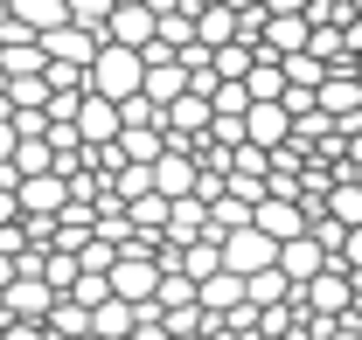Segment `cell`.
<instances>
[{
  "instance_id": "cell-1",
  "label": "cell",
  "mask_w": 362,
  "mask_h": 340,
  "mask_svg": "<svg viewBox=\"0 0 362 340\" xmlns=\"http://www.w3.org/2000/svg\"><path fill=\"white\" fill-rule=\"evenodd\" d=\"M139 77H146V56L126 42H98V56L84 63V90H98V97H112V104H126L139 90Z\"/></svg>"
},
{
  "instance_id": "cell-2",
  "label": "cell",
  "mask_w": 362,
  "mask_h": 340,
  "mask_svg": "<svg viewBox=\"0 0 362 340\" xmlns=\"http://www.w3.org/2000/svg\"><path fill=\"white\" fill-rule=\"evenodd\" d=\"M272 264H279V236H265L258 222L223 229V271H237V278H258V271H272Z\"/></svg>"
},
{
  "instance_id": "cell-3",
  "label": "cell",
  "mask_w": 362,
  "mask_h": 340,
  "mask_svg": "<svg viewBox=\"0 0 362 340\" xmlns=\"http://www.w3.org/2000/svg\"><path fill=\"white\" fill-rule=\"evenodd\" d=\"M14 209H28V215H63V209H70L63 174H56V167H49V174H21V181H14Z\"/></svg>"
},
{
  "instance_id": "cell-4",
  "label": "cell",
  "mask_w": 362,
  "mask_h": 340,
  "mask_svg": "<svg viewBox=\"0 0 362 340\" xmlns=\"http://www.w3.org/2000/svg\"><path fill=\"white\" fill-rule=\"evenodd\" d=\"M70 126H77V139H84V146H112V139H119V104H112V97H98V90H84Z\"/></svg>"
},
{
  "instance_id": "cell-5",
  "label": "cell",
  "mask_w": 362,
  "mask_h": 340,
  "mask_svg": "<svg viewBox=\"0 0 362 340\" xmlns=\"http://www.w3.org/2000/svg\"><path fill=\"white\" fill-rule=\"evenodd\" d=\"M35 42H42L49 63H77V70H84L90 56H98V42H105V35H90V28H77V21H56V28H49V35H35Z\"/></svg>"
},
{
  "instance_id": "cell-6",
  "label": "cell",
  "mask_w": 362,
  "mask_h": 340,
  "mask_svg": "<svg viewBox=\"0 0 362 340\" xmlns=\"http://www.w3.org/2000/svg\"><path fill=\"white\" fill-rule=\"evenodd\" d=\"M153 21H160V14H153L146 0H119V7H112V21H105V42L146 49V42H153Z\"/></svg>"
},
{
  "instance_id": "cell-7",
  "label": "cell",
  "mask_w": 362,
  "mask_h": 340,
  "mask_svg": "<svg viewBox=\"0 0 362 340\" xmlns=\"http://www.w3.org/2000/svg\"><path fill=\"white\" fill-rule=\"evenodd\" d=\"M105 285L119 298H133V305H146V298L160 292V271H153V257H119V264L105 271Z\"/></svg>"
},
{
  "instance_id": "cell-8",
  "label": "cell",
  "mask_w": 362,
  "mask_h": 340,
  "mask_svg": "<svg viewBox=\"0 0 362 340\" xmlns=\"http://www.w3.org/2000/svg\"><path fill=\"white\" fill-rule=\"evenodd\" d=\"M0 305H7V320H49V305H56V292H49L35 271H14V285L0 292Z\"/></svg>"
},
{
  "instance_id": "cell-9",
  "label": "cell",
  "mask_w": 362,
  "mask_h": 340,
  "mask_svg": "<svg viewBox=\"0 0 362 340\" xmlns=\"http://www.w3.org/2000/svg\"><path fill=\"white\" fill-rule=\"evenodd\" d=\"M258 35H265L258 49H272V56H293V49L314 42V21H307V14H265V21H258Z\"/></svg>"
},
{
  "instance_id": "cell-10",
  "label": "cell",
  "mask_w": 362,
  "mask_h": 340,
  "mask_svg": "<svg viewBox=\"0 0 362 340\" xmlns=\"http://www.w3.org/2000/svg\"><path fill=\"white\" fill-rule=\"evenodd\" d=\"M320 257H327V243H320L314 229H307V236H286V243H279V271H286V278H320Z\"/></svg>"
},
{
  "instance_id": "cell-11",
  "label": "cell",
  "mask_w": 362,
  "mask_h": 340,
  "mask_svg": "<svg viewBox=\"0 0 362 340\" xmlns=\"http://www.w3.org/2000/svg\"><path fill=\"white\" fill-rule=\"evenodd\" d=\"M244 90H251V104L286 97V63H279L272 49H258V56H251V70H244Z\"/></svg>"
},
{
  "instance_id": "cell-12",
  "label": "cell",
  "mask_w": 362,
  "mask_h": 340,
  "mask_svg": "<svg viewBox=\"0 0 362 340\" xmlns=\"http://www.w3.org/2000/svg\"><path fill=\"white\" fill-rule=\"evenodd\" d=\"M286 126H293V111H286L279 97L244 111V139H251V146H279V139H286Z\"/></svg>"
},
{
  "instance_id": "cell-13",
  "label": "cell",
  "mask_w": 362,
  "mask_h": 340,
  "mask_svg": "<svg viewBox=\"0 0 362 340\" xmlns=\"http://www.w3.org/2000/svg\"><path fill=\"white\" fill-rule=\"evenodd\" d=\"M90 334H98V340H126V334H133V298L105 292L98 305H90Z\"/></svg>"
},
{
  "instance_id": "cell-14",
  "label": "cell",
  "mask_w": 362,
  "mask_h": 340,
  "mask_svg": "<svg viewBox=\"0 0 362 340\" xmlns=\"http://www.w3.org/2000/svg\"><path fill=\"white\" fill-rule=\"evenodd\" d=\"M251 222H258L265 236H279V243H286V236H307V215L293 209V202H258V209H251Z\"/></svg>"
},
{
  "instance_id": "cell-15",
  "label": "cell",
  "mask_w": 362,
  "mask_h": 340,
  "mask_svg": "<svg viewBox=\"0 0 362 340\" xmlns=\"http://www.w3.org/2000/svg\"><path fill=\"white\" fill-rule=\"evenodd\" d=\"M0 14H14V21H21V28H35V35H49L56 21H70V7H63V0H7Z\"/></svg>"
},
{
  "instance_id": "cell-16",
  "label": "cell",
  "mask_w": 362,
  "mask_h": 340,
  "mask_svg": "<svg viewBox=\"0 0 362 340\" xmlns=\"http://www.w3.org/2000/svg\"><path fill=\"white\" fill-rule=\"evenodd\" d=\"M119 160L153 167V160H160V126H119Z\"/></svg>"
},
{
  "instance_id": "cell-17",
  "label": "cell",
  "mask_w": 362,
  "mask_h": 340,
  "mask_svg": "<svg viewBox=\"0 0 362 340\" xmlns=\"http://www.w3.org/2000/svg\"><path fill=\"white\" fill-rule=\"evenodd\" d=\"M168 126L175 132H209V97L202 90H181L175 104H168Z\"/></svg>"
},
{
  "instance_id": "cell-18",
  "label": "cell",
  "mask_w": 362,
  "mask_h": 340,
  "mask_svg": "<svg viewBox=\"0 0 362 340\" xmlns=\"http://www.w3.org/2000/svg\"><path fill=\"white\" fill-rule=\"evenodd\" d=\"M188 188H195V167H188V160H168V153H160V160H153V195L181 202Z\"/></svg>"
},
{
  "instance_id": "cell-19",
  "label": "cell",
  "mask_w": 362,
  "mask_h": 340,
  "mask_svg": "<svg viewBox=\"0 0 362 340\" xmlns=\"http://www.w3.org/2000/svg\"><path fill=\"white\" fill-rule=\"evenodd\" d=\"M320 77H327V56H314V49H293L286 56V84L293 90H320Z\"/></svg>"
},
{
  "instance_id": "cell-20",
  "label": "cell",
  "mask_w": 362,
  "mask_h": 340,
  "mask_svg": "<svg viewBox=\"0 0 362 340\" xmlns=\"http://www.w3.org/2000/svg\"><path fill=\"white\" fill-rule=\"evenodd\" d=\"M237 292H244V278H237V271H209V278H202V305H216V312H230Z\"/></svg>"
},
{
  "instance_id": "cell-21",
  "label": "cell",
  "mask_w": 362,
  "mask_h": 340,
  "mask_svg": "<svg viewBox=\"0 0 362 340\" xmlns=\"http://www.w3.org/2000/svg\"><path fill=\"white\" fill-rule=\"evenodd\" d=\"M314 97H320V111H356V104H362V90L349 84V77H320Z\"/></svg>"
},
{
  "instance_id": "cell-22",
  "label": "cell",
  "mask_w": 362,
  "mask_h": 340,
  "mask_svg": "<svg viewBox=\"0 0 362 340\" xmlns=\"http://www.w3.org/2000/svg\"><path fill=\"white\" fill-rule=\"evenodd\" d=\"M63 7H70V21H77V28L105 35V21H112V7H119V0H63Z\"/></svg>"
},
{
  "instance_id": "cell-23",
  "label": "cell",
  "mask_w": 362,
  "mask_h": 340,
  "mask_svg": "<svg viewBox=\"0 0 362 340\" xmlns=\"http://www.w3.org/2000/svg\"><path fill=\"white\" fill-rule=\"evenodd\" d=\"M209 271H223V236H209V243H188V278L202 285Z\"/></svg>"
},
{
  "instance_id": "cell-24",
  "label": "cell",
  "mask_w": 362,
  "mask_h": 340,
  "mask_svg": "<svg viewBox=\"0 0 362 340\" xmlns=\"http://www.w3.org/2000/svg\"><path fill=\"white\" fill-rule=\"evenodd\" d=\"M286 285H293V278H286L279 264H272V271H258V278H244V292L258 298V305H272V298H286Z\"/></svg>"
},
{
  "instance_id": "cell-25",
  "label": "cell",
  "mask_w": 362,
  "mask_h": 340,
  "mask_svg": "<svg viewBox=\"0 0 362 340\" xmlns=\"http://www.w3.org/2000/svg\"><path fill=\"white\" fill-rule=\"evenodd\" d=\"M334 215H341L349 229H362V181H341V188H334Z\"/></svg>"
},
{
  "instance_id": "cell-26",
  "label": "cell",
  "mask_w": 362,
  "mask_h": 340,
  "mask_svg": "<svg viewBox=\"0 0 362 340\" xmlns=\"http://www.w3.org/2000/svg\"><path fill=\"white\" fill-rule=\"evenodd\" d=\"M209 209H216V222H223V229H244V222H251V202H244V195H216Z\"/></svg>"
},
{
  "instance_id": "cell-27",
  "label": "cell",
  "mask_w": 362,
  "mask_h": 340,
  "mask_svg": "<svg viewBox=\"0 0 362 340\" xmlns=\"http://www.w3.org/2000/svg\"><path fill=\"white\" fill-rule=\"evenodd\" d=\"M133 222L139 229H146V222L160 229V222H168V195H133Z\"/></svg>"
},
{
  "instance_id": "cell-28",
  "label": "cell",
  "mask_w": 362,
  "mask_h": 340,
  "mask_svg": "<svg viewBox=\"0 0 362 340\" xmlns=\"http://www.w3.org/2000/svg\"><path fill=\"white\" fill-rule=\"evenodd\" d=\"M0 340H56V334H49L42 320H7V334H0Z\"/></svg>"
},
{
  "instance_id": "cell-29",
  "label": "cell",
  "mask_w": 362,
  "mask_h": 340,
  "mask_svg": "<svg viewBox=\"0 0 362 340\" xmlns=\"http://www.w3.org/2000/svg\"><path fill=\"white\" fill-rule=\"evenodd\" d=\"M195 222H202V202H181V209L168 215V229H175V236H188V229H195Z\"/></svg>"
},
{
  "instance_id": "cell-30",
  "label": "cell",
  "mask_w": 362,
  "mask_h": 340,
  "mask_svg": "<svg viewBox=\"0 0 362 340\" xmlns=\"http://www.w3.org/2000/svg\"><path fill=\"white\" fill-rule=\"evenodd\" d=\"M14 215H21V209H14V181H7V174H0V229H7V222H14Z\"/></svg>"
},
{
  "instance_id": "cell-31",
  "label": "cell",
  "mask_w": 362,
  "mask_h": 340,
  "mask_svg": "<svg viewBox=\"0 0 362 340\" xmlns=\"http://www.w3.org/2000/svg\"><path fill=\"white\" fill-rule=\"evenodd\" d=\"M314 0H265V14H307Z\"/></svg>"
},
{
  "instance_id": "cell-32",
  "label": "cell",
  "mask_w": 362,
  "mask_h": 340,
  "mask_svg": "<svg viewBox=\"0 0 362 340\" xmlns=\"http://www.w3.org/2000/svg\"><path fill=\"white\" fill-rule=\"evenodd\" d=\"M341 250H349V264H362V229H349V243H341Z\"/></svg>"
},
{
  "instance_id": "cell-33",
  "label": "cell",
  "mask_w": 362,
  "mask_h": 340,
  "mask_svg": "<svg viewBox=\"0 0 362 340\" xmlns=\"http://www.w3.org/2000/svg\"><path fill=\"white\" fill-rule=\"evenodd\" d=\"M7 285H14V257L0 250V292H7Z\"/></svg>"
},
{
  "instance_id": "cell-34",
  "label": "cell",
  "mask_w": 362,
  "mask_h": 340,
  "mask_svg": "<svg viewBox=\"0 0 362 340\" xmlns=\"http://www.w3.org/2000/svg\"><path fill=\"white\" fill-rule=\"evenodd\" d=\"M223 7H237V14H244V7H265V0H223Z\"/></svg>"
},
{
  "instance_id": "cell-35",
  "label": "cell",
  "mask_w": 362,
  "mask_h": 340,
  "mask_svg": "<svg viewBox=\"0 0 362 340\" xmlns=\"http://www.w3.org/2000/svg\"><path fill=\"white\" fill-rule=\"evenodd\" d=\"M349 7H356V14H362V0H349Z\"/></svg>"
}]
</instances>
